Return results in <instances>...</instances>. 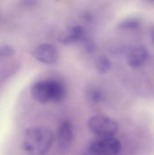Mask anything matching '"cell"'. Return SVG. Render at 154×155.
<instances>
[{
	"label": "cell",
	"mask_w": 154,
	"mask_h": 155,
	"mask_svg": "<svg viewBox=\"0 0 154 155\" xmlns=\"http://www.w3.org/2000/svg\"><path fill=\"white\" fill-rule=\"evenodd\" d=\"M34 101L40 104L60 103L66 97V87L58 79L46 78L34 82L30 88Z\"/></svg>",
	"instance_id": "cell-2"
},
{
	"label": "cell",
	"mask_w": 154,
	"mask_h": 155,
	"mask_svg": "<svg viewBox=\"0 0 154 155\" xmlns=\"http://www.w3.org/2000/svg\"><path fill=\"white\" fill-rule=\"evenodd\" d=\"M141 25L140 19L134 16L127 17L119 23V27L123 30H134Z\"/></svg>",
	"instance_id": "cell-11"
},
{
	"label": "cell",
	"mask_w": 154,
	"mask_h": 155,
	"mask_svg": "<svg viewBox=\"0 0 154 155\" xmlns=\"http://www.w3.org/2000/svg\"><path fill=\"white\" fill-rule=\"evenodd\" d=\"M55 136L45 127H31L25 130L22 141L24 151L29 155H44L51 149Z\"/></svg>",
	"instance_id": "cell-1"
},
{
	"label": "cell",
	"mask_w": 154,
	"mask_h": 155,
	"mask_svg": "<svg viewBox=\"0 0 154 155\" xmlns=\"http://www.w3.org/2000/svg\"><path fill=\"white\" fill-rule=\"evenodd\" d=\"M152 41H153L154 43V28L152 29Z\"/></svg>",
	"instance_id": "cell-14"
},
{
	"label": "cell",
	"mask_w": 154,
	"mask_h": 155,
	"mask_svg": "<svg viewBox=\"0 0 154 155\" xmlns=\"http://www.w3.org/2000/svg\"><path fill=\"white\" fill-rule=\"evenodd\" d=\"M88 149L100 155H117L122 151V143L114 136L103 137L93 141Z\"/></svg>",
	"instance_id": "cell-5"
},
{
	"label": "cell",
	"mask_w": 154,
	"mask_h": 155,
	"mask_svg": "<svg viewBox=\"0 0 154 155\" xmlns=\"http://www.w3.org/2000/svg\"><path fill=\"white\" fill-rule=\"evenodd\" d=\"M86 38L85 30L81 25L72 26L65 35L62 37V42L64 44H77L83 42Z\"/></svg>",
	"instance_id": "cell-8"
},
{
	"label": "cell",
	"mask_w": 154,
	"mask_h": 155,
	"mask_svg": "<svg viewBox=\"0 0 154 155\" xmlns=\"http://www.w3.org/2000/svg\"><path fill=\"white\" fill-rule=\"evenodd\" d=\"M85 98L86 100L93 104H98L104 101L105 93L104 91L97 85H88L85 89Z\"/></svg>",
	"instance_id": "cell-9"
},
{
	"label": "cell",
	"mask_w": 154,
	"mask_h": 155,
	"mask_svg": "<svg viewBox=\"0 0 154 155\" xmlns=\"http://www.w3.org/2000/svg\"><path fill=\"white\" fill-rule=\"evenodd\" d=\"M57 146L61 151H67L74 142V128L70 121L64 120L60 123L56 132Z\"/></svg>",
	"instance_id": "cell-6"
},
{
	"label": "cell",
	"mask_w": 154,
	"mask_h": 155,
	"mask_svg": "<svg viewBox=\"0 0 154 155\" xmlns=\"http://www.w3.org/2000/svg\"><path fill=\"white\" fill-rule=\"evenodd\" d=\"M150 1H151L152 3H153V4H154V0H150Z\"/></svg>",
	"instance_id": "cell-15"
},
{
	"label": "cell",
	"mask_w": 154,
	"mask_h": 155,
	"mask_svg": "<svg viewBox=\"0 0 154 155\" xmlns=\"http://www.w3.org/2000/svg\"><path fill=\"white\" fill-rule=\"evenodd\" d=\"M15 48L7 44H0V59L9 58L15 54Z\"/></svg>",
	"instance_id": "cell-12"
},
{
	"label": "cell",
	"mask_w": 154,
	"mask_h": 155,
	"mask_svg": "<svg viewBox=\"0 0 154 155\" xmlns=\"http://www.w3.org/2000/svg\"><path fill=\"white\" fill-rule=\"evenodd\" d=\"M94 66L96 71L100 74H108L112 68V62L106 55H100L96 58Z\"/></svg>",
	"instance_id": "cell-10"
},
{
	"label": "cell",
	"mask_w": 154,
	"mask_h": 155,
	"mask_svg": "<svg viewBox=\"0 0 154 155\" xmlns=\"http://www.w3.org/2000/svg\"><path fill=\"white\" fill-rule=\"evenodd\" d=\"M87 125L89 131L99 138L113 137L119 130V125L114 119L103 114L91 116L88 120Z\"/></svg>",
	"instance_id": "cell-3"
},
{
	"label": "cell",
	"mask_w": 154,
	"mask_h": 155,
	"mask_svg": "<svg viewBox=\"0 0 154 155\" xmlns=\"http://www.w3.org/2000/svg\"><path fill=\"white\" fill-rule=\"evenodd\" d=\"M32 55L34 60L44 65H54L60 59V54L56 46L49 43H42L36 45L32 51Z\"/></svg>",
	"instance_id": "cell-4"
},
{
	"label": "cell",
	"mask_w": 154,
	"mask_h": 155,
	"mask_svg": "<svg viewBox=\"0 0 154 155\" xmlns=\"http://www.w3.org/2000/svg\"><path fill=\"white\" fill-rule=\"evenodd\" d=\"M81 155H100L98 154L97 153H95V152H93V151H92V150H90V149H86V151L83 153V154Z\"/></svg>",
	"instance_id": "cell-13"
},
{
	"label": "cell",
	"mask_w": 154,
	"mask_h": 155,
	"mask_svg": "<svg viewBox=\"0 0 154 155\" xmlns=\"http://www.w3.org/2000/svg\"><path fill=\"white\" fill-rule=\"evenodd\" d=\"M148 56V49L144 45H137L127 53V63L132 68L137 69L145 64Z\"/></svg>",
	"instance_id": "cell-7"
}]
</instances>
